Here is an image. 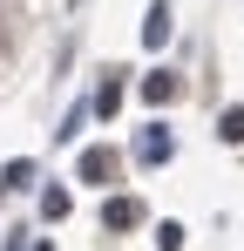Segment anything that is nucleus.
I'll list each match as a JSON object with an SVG mask.
<instances>
[{
    "mask_svg": "<svg viewBox=\"0 0 244 251\" xmlns=\"http://www.w3.org/2000/svg\"><path fill=\"white\" fill-rule=\"evenodd\" d=\"M183 245V224H156V251H176Z\"/></svg>",
    "mask_w": 244,
    "mask_h": 251,
    "instance_id": "nucleus-8",
    "label": "nucleus"
},
{
    "mask_svg": "<svg viewBox=\"0 0 244 251\" xmlns=\"http://www.w3.org/2000/svg\"><path fill=\"white\" fill-rule=\"evenodd\" d=\"M81 176H88V183L116 176V150H88V156H81Z\"/></svg>",
    "mask_w": 244,
    "mask_h": 251,
    "instance_id": "nucleus-2",
    "label": "nucleus"
},
{
    "mask_svg": "<svg viewBox=\"0 0 244 251\" xmlns=\"http://www.w3.org/2000/svg\"><path fill=\"white\" fill-rule=\"evenodd\" d=\"M27 176H34V163H27V156H14V163H7V176H0V183H7V190H21V183H27Z\"/></svg>",
    "mask_w": 244,
    "mask_h": 251,
    "instance_id": "nucleus-7",
    "label": "nucleus"
},
{
    "mask_svg": "<svg viewBox=\"0 0 244 251\" xmlns=\"http://www.w3.org/2000/svg\"><path fill=\"white\" fill-rule=\"evenodd\" d=\"M7 48H14V34H7V21H0V61H7Z\"/></svg>",
    "mask_w": 244,
    "mask_h": 251,
    "instance_id": "nucleus-9",
    "label": "nucleus"
},
{
    "mask_svg": "<svg viewBox=\"0 0 244 251\" xmlns=\"http://www.w3.org/2000/svg\"><path fill=\"white\" fill-rule=\"evenodd\" d=\"M102 224H109V231H129V224H143V204H136V197H109V204H102Z\"/></svg>",
    "mask_w": 244,
    "mask_h": 251,
    "instance_id": "nucleus-1",
    "label": "nucleus"
},
{
    "mask_svg": "<svg viewBox=\"0 0 244 251\" xmlns=\"http://www.w3.org/2000/svg\"><path fill=\"white\" fill-rule=\"evenodd\" d=\"M136 156H143V163H163V156H170V136H163V129H149V136L136 143Z\"/></svg>",
    "mask_w": 244,
    "mask_h": 251,
    "instance_id": "nucleus-4",
    "label": "nucleus"
},
{
    "mask_svg": "<svg viewBox=\"0 0 244 251\" xmlns=\"http://www.w3.org/2000/svg\"><path fill=\"white\" fill-rule=\"evenodd\" d=\"M143 41H149V48H163V41H170V7H163V0L149 7V21H143Z\"/></svg>",
    "mask_w": 244,
    "mask_h": 251,
    "instance_id": "nucleus-3",
    "label": "nucleus"
},
{
    "mask_svg": "<svg viewBox=\"0 0 244 251\" xmlns=\"http://www.w3.org/2000/svg\"><path fill=\"white\" fill-rule=\"evenodd\" d=\"M224 143H244V109H224V123H217Z\"/></svg>",
    "mask_w": 244,
    "mask_h": 251,
    "instance_id": "nucleus-6",
    "label": "nucleus"
},
{
    "mask_svg": "<svg viewBox=\"0 0 244 251\" xmlns=\"http://www.w3.org/2000/svg\"><path fill=\"white\" fill-rule=\"evenodd\" d=\"M143 95H149V102H170V95H176V75H163V68H156V75L143 82Z\"/></svg>",
    "mask_w": 244,
    "mask_h": 251,
    "instance_id": "nucleus-5",
    "label": "nucleus"
}]
</instances>
